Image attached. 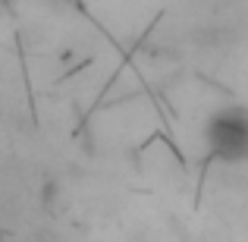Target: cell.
Here are the masks:
<instances>
[{"instance_id": "obj_1", "label": "cell", "mask_w": 248, "mask_h": 242, "mask_svg": "<svg viewBox=\"0 0 248 242\" xmlns=\"http://www.w3.org/2000/svg\"><path fill=\"white\" fill-rule=\"evenodd\" d=\"M207 148L220 163H248V113L226 107L207 123Z\"/></svg>"}]
</instances>
